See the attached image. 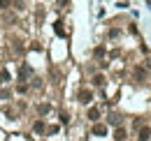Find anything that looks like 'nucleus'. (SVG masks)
<instances>
[{
	"instance_id": "3",
	"label": "nucleus",
	"mask_w": 151,
	"mask_h": 141,
	"mask_svg": "<svg viewBox=\"0 0 151 141\" xmlns=\"http://www.w3.org/2000/svg\"><path fill=\"white\" fill-rule=\"evenodd\" d=\"M88 120H91V123H98V120H100V109H98V106L88 109Z\"/></svg>"
},
{
	"instance_id": "12",
	"label": "nucleus",
	"mask_w": 151,
	"mask_h": 141,
	"mask_svg": "<svg viewBox=\"0 0 151 141\" xmlns=\"http://www.w3.org/2000/svg\"><path fill=\"white\" fill-rule=\"evenodd\" d=\"M9 5H12V0H0V9H9Z\"/></svg>"
},
{
	"instance_id": "1",
	"label": "nucleus",
	"mask_w": 151,
	"mask_h": 141,
	"mask_svg": "<svg viewBox=\"0 0 151 141\" xmlns=\"http://www.w3.org/2000/svg\"><path fill=\"white\" fill-rule=\"evenodd\" d=\"M77 100H79L81 104H88V102H93V93H91V90H79Z\"/></svg>"
},
{
	"instance_id": "4",
	"label": "nucleus",
	"mask_w": 151,
	"mask_h": 141,
	"mask_svg": "<svg viewBox=\"0 0 151 141\" xmlns=\"http://www.w3.org/2000/svg\"><path fill=\"white\" fill-rule=\"evenodd\" d=\"M93 134H95V137H102V134H107V125H102V123H95V127H93Z\"/></svg>"
},
{
	"instance_id": "16",
	"label": "nucleus",
	"mask_w": 151,
	"mask_h": 141,
	"mask_svg": "<svg viewBox=\"0 0 151 141\" xmlns=\"http://www.w3.org/2000/svg\"><path fill=\"white\" fill-rule=\"evenodd\" d=\"M17 90H19V93H28V86H26V83H19V86H17Z\"/></svg>"
},
{
	"instance_id": "2",
	"label": "nucleus",
	"mask_w": 151,
	"mask_h": 141,
	"mask_svg": "<svg viewBox=\"0 0 151 141\" xmlns=\"http://www.w3.org/2000/svg\"><path fill=\"white\" fill-rule=\"evenodd\" d=\"M137 139H139V141H149V139H151V130H149V127H139Z\"/></svg>"
},
{
	"instance_id": "9",
	"label": "nucleus",
	"mask_w": 151,
	"mask_h": 141,
	"mask_svg": "<svg viewBox=\"0 0 151 141\" xmlns=\"http://www.w3.org/2000/svg\"><path fill=\"white\" fill-rule=\"evenodd\" d=\"M37 111H40V116H44V113H49V104H40V106H37Z\"/></svg>"
},
{
	"instance_id": "5",
	"label": "nucleus",
	"mask_w": 151,
	"mask_h": 141,
	"mask_svg": "<svg viewBox=\"0 0 151 141\" xmlns=\"http://www.w3.org/2000/svg\"><path fill=\"white\" fill-rule=\"evenodd\" d=\"M126 137H128V132H126V127H119V130L114 132V139H116V141H126Z\"/></svg>"
},
{
	"instance_id": "15",
	"label": "nucleus",
	"mask_w": 151,
	"mask_h": 141,
	"mask_svg": "<svg viewBox=\"0 0 151 141\" xmlns=\"http://www.w3.org/2000/svg\"><path fill=\"white\" fill-rule=\"evenodd\" d=\"M9 95H12V93H9V90H0V100H7V97H9Z\"/></svg>"
},
{
	"instance_id": "13",
	"label": "nucleus",
	"mask_w": 151,
	"mask_h": 141,
	"mask_svg": "<svg viewBox=\"0 0 151 141\" xmlns=\"http://www.w3.org/2000/svg\"><path fill=\"white\" fill-rule=\"evenodd\" d=\"M109 123H112V125H119V116H116V113H112V116H109Z\"/></svg>"
},
{
	"instance_id": "7",
	"label": "nucleus",
	"mask_w": 151,
	"mask_h": 141,
	"mask_svg": "<svg viewBox=\"0 0 151 141\" xmlns=\"http://www.w3.org/2000/svg\"><path fill=\"white\" fill-rule=\"evenodd\" d=\"M33 130H35V134H42V132L47 130V125H44V120H37V123L33 125Z\"/></svg>"
},
{
	"instance_id": "11",
	"label": "nucleus",
	"mask_w": 151,
	"mask_h": 141,
	"mask_svg": "<svg viewBox=\"0 0 151 141\" xmlns=\"http://www.w3.org/2000/svg\"><path fill=\"white\" fill-rule=\"evenodd\" d=\"M93 56H95V58H102V56H105V49H102V46H98V49L93 51Z\"/></svg>"
},
{
	"instance_id": "14",
	"label": "nucleus",
	"mask_w": 151,
	"mask_h": 141,
	"mask_svg": "<svg viewBox=\"0 0 151 141\" xmlns=\"http://www.w3.org/2000/svg\"><path fill=\"white\" fill-rule=\"evenodd\" d=\"M68 120H70V113L63 111V113H60V123H68Z\"/></svg>"
},
{
	"instance_id": "6",
	"label": "nucleus",
	"mask_w": 151,
	"mask_h": 141,
	"mask_svg": "<svg viewBox=\"0 0 151 141\" xmlns=\"http://www.w3.org/2000/svg\"><path fill=\"white\" fill-rule=\"evenodd\" d=\"M30 76V67L28 65H21V70H19V79L23 81V79H28Z\"/></svg>"
},
{
	"instance_id": "8",
	"label": "nucleus",
	"mask_w": 151,
	"mask_h": 141,
	"mask_svg": "<svg viewBox=\"0 0 151 141\" xmlns=\"http://www.w3.org/2000/svg\"><path fill=\"white\" fill-rule=\"evenodd\" d=\"M105 81H107L105 74H95L93 76V86H105Z\"/></svg>"
},
{
	"instance_id": "10",
	"label": "nucleus",
	"mask_w": 151,
	"mask_h": 141,
	"mask_svg": "<svg viewBox=\"0 0 151 141\" xmlns=\"http://www.w3.org/2000/svg\"><path fill=\"white\" fill-rule=\"evenodd\" d=\"M0 81H5V83L9 81V72H7V70H2V72H0Z\"/></svg>"
}]
</instances>
